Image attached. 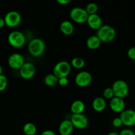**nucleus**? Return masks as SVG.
Masks as SVG:
<instances>
[{"label": "nucleus", "instance_id": "25", "mask_svg": "<svg viewBox=\"0 0 135 135\" xmlns=\"http://www.w3.org/2000/svg\"><path fill=\"white\" fill-rule=\"evenodd\" d=\"M8 80L4 75H0V92H3L7 86Z\"/></svg>", "mask_w": 135, "mask_h": 135}, {"label": "nucleus", "instance_id": "12", "mask_svg": "<svg viewBox=\"0 0 135 135\" xmlns=\"http://www.w3.org/2000/svg\"><path fill=\"white\" fill-rule=\"evenodd\" d=\"M25 59L21 54L14 53L8 58V65L14 70H19L25 64Z\"/></svg>", "mask_w": 135, "mask_h": 135}, {"label": "nucleus", "instance_id": "6", "mask_svg": "<svg viewBox=\"0 0 135 135\" xmlns=\"http://www.w3.org/2000/svg\"><path fill=\"white\" fill-rule=\"evenodd\" d=\"M70 17L73 22L78 24L86 22L88 15L86 10L81 7H74L70 11Z\"/></svg>", "mask_w": 135, "mask_h": 135}, {"label": "nucleus", "instance_id": "35", "mask_svg": "<svg viewBox=\"0 0 135 135\" xmlns=\"http://www.w3.org/2000/svg\"></svg>", "mask_w": 135, "mask_h": 135}, {"label": "nucleus", "instance_id": "18", "mask_svg": "<svg viewBox=\"0 0 135 135\" xmlns=\"http://www.w3.org/2000/svg\"><path fill=\"white\" fill-rule=\"evenodd\" d=\"M86 46L88 49L95 50L98 49L101 46L102 42L96 35H92L88 37L86 40Z\"/></svg>", "mask_w": 135, "mask_h": 135}, {"label": "nucleus", "instance_id": "31", "mask_svg": "<svg viewBox=\"0 0 135 135\" xmlns=\"http://www.w3.org/2000/svg\"><path fill=\"white\" fill-rule=\"evenodd\" d=\"M57 2L61 5H65L71 2V1L70 0H57Z\"/></svg>", "mask_w": 135, "mask_h": 135}, {"label": "nucleus", "instance_id": "4", "mask_svg": "<svg viewBox=\"0 0 135 135\" xmlns=\"http://www.w3.org/2000/svg\"><path fill=\"white\" fill-rule=\"evenodd\" d=\"M114 94V97L120 98L123 99L128 96L129 93V84L125 80H117L113 83L112 87Z\"/></svg>", "mask_w": 135, "mask_h": 135}, {"label": "nucleus", "instance_id": "17", "mask_svg": "<svg viewBox=\"0 0 135 135\" xmlns=\"http://www.w3.org/2000/svg\"><path fill=\"white\" fill-rule=\"evenodd\" d=\"M92 108L96 112H102L106 108V101L102 97H97L92 102Z\"/></svg>", "mask_w": 135, "mask_h": 135}, {"label": "nucleus", "instance_id": "5", "mask_svg": "<svg viewBox=\"0 0 135 135\" xmlns=\"http://www.w3.org/2000/svg\"><path fill=\"white\" fill-rule=\"evenodd\" d=\"M71 72V63L66 61H61L56 63L54 68V75L58 79L67 77Z\"/></svg>", "mask_w": 135, "mask_h": 135}, {"label": "nucleus", "instance_id": "28", "mask_svg": "<svg viewBox=\"0 0 135 135\" xmlns=\"http://www.w3.org/2000/svg\"><path fill=\"white\" fill-rule=\"evenodd\" d=\"M119 135H135V133L134 131H133L131 129H124L121 131L119 133Z\"/></svg>", "mask_w": 135, "mask_h": 135}, {"label": "nucleus", "instance_id": "34", "mask_svg": "<svg viewBox=\"0 0 135 135\" xmlns=\"http://www.w3.org/2000/svg\"><path fill=\"white\" fill-rule=\"evenodd\" d=\"M3 75V68L1 65H0V75Z\"/></svg>", "mask_w": 135, "mask_h": 135}, {"label": "nucleus", "instance_id": "16", "mask_svg": "<svg viewBox=\"0 0 135 135\" xmlns=\"http://www.w3.org/2000/svg\"><path fill=\"white\" fill-rule=\"evenodd\" d=\"M71 112L74 114H81L85 110V104L82 100H76L72 103L71 105Z\"/></svg>", "mask_w": 135, "mask_h": 135}, {"label": "nucleus", "instance_id": "14", "mask_svg": "<svg viewBox=\"0 0 135 135\" xmlns=\"http://www.w3.org/2000/svg\"><path fill=\"white\" fill-rule=\"evenodd\" d=\"M86 22L90 28L96 30L100 29L103 25L102 19L101 17L98 14L88 15Z\"/></svg>", "mask_w": 135, "mask_h": 135}, {"label": "nucleus", "instance_id": "7", "mask_svg": "<svg viewBox=\"0 0 135 135\" xmlns=\"http://www.w3.org/2000/svg\"><path fill=\"white\" fill-rule=\"evenodd\" d=\"M4 21L6 26L10 28H15L21 24L22 17L21 14L16 11H11L5 15Z\"/></svg>", "mask_w": 135, "mask_h": 135}, {"label": "nucleus", "instance_id": "9", "mask_svg": "<svg viewBox=\"0 0 135 135\" xmlns=\"http://www.w3.org/2000/svg\"><path fill=\"white\" fill-rule=\"evenodd\" d=\"M92 80V76L89 72L83 71L76 75L75 79V84L79 87L84 88L90 84Z\"/></svg>", "mask_w": 135, "mask_h": 135}, {"label": "nucleus", "instance_id": "1", "mask_svg": "<svg viewBox=\"0 0 135 135\" xmlns=\"http://www.w3.org/2000/svg\"><path fill=\"white\" fill-rule=\"evenodd\" d=\"M96 36L102 42L109 43L115 38L116 31L113 26L109 25H104L97 30Z\"/></svg>", "mask_w": 135, "mask_h": 135}, {"label": "nucleus", "instance_id": "13", "mask_svg": "<svg viewBox=\"0 0 135 135\" xmlns=\"http://www.w3.org/2000/svg\"><path fill=\"white\" fill-rule=\"evenodd\" d=\"M109 107L112 112L117 113H121L125 109V102L123 99L113 97L109 102Z\"/></svg>", "mask_w": 135, "mask_h": 135}, {"label": "nucleus", "instance_id": "8", "mask_svg": "<svg viewBox=\"0 0 135 135\" xmlns=\"http://www.w3.org/2000/svg\"><path fill=\"white\" fill-rule=\"evenodd\" d=\"M70 121L72 123L74 128H76L79 130L86 129L89 124L88 118L83 113L73 115Z\"/></svg>", "mask_w": 135, "mask_h": 135}, {"label": "nucleus", "instance_id": "3", "mask_svg": "<svg viewBox=\"0 0 135 135\" xmlns=\"http://www.w3.org/2000/svg\"><path fill=\"white\" fill-rule=\"evenodd\" d=\"M7 40L11 46L15 48H21L26 44V37L22 32L14 30L8 35Z\"/></svg>", "mask_w": 135, "mask_h": 135}, {"label": "nucleus", "instance_id": "11", "mask_svg": "<svg viewBox=\"0 0 135 135\" xmlns=\"http://www.w3.org/2000/svg\"><path fill=\"white\" fill-rule=\"evenodd\" d=\"M119 118L123 125L131 127L135 125V111L133 109H125L120 114Z\"/></svg>", "mask_w": 135, "mask_h": 135}, {"label": "nucleus", "instance_id": "30", "mask_svg": "<svg viewBox=\"0 0 135 135\" xmlns=\"http://www.w3.org/2000/svg\"><path fill=\"white\" fill-rule=\"evenodd\" d=\"M41 135H57L56 133L51 130H46L42 133Z\"/></svg>", "mask_w": 135, "mask_h": 135}, {"label": "nucleus", "instance_id": "26", "mask_svg": "<svg viewBox=\"0 0 135 135\" xmlns=\"http://www.w3.org/2000/svg\"><path fill=\"white\" fill-rule=\"evenodd\" d=\"M127 55L129 59L135 61V46L131 47L128 50Z\"/></svg>", "mask_w": 135, "mask_h": 135}, {"label": "nucleus", "instance_id": "23", "mask_svg": "<svg viewBox=\"0 0 135 135\" xmlns=\"http://www.w3.org/2000/svg\"><path fill=\"white\" fill-rule=\"evenodd\" d=\"M98 6L95 3H90L86 5L84 9L86 10V13H88V15L94 14H97V12L98 11Z\"/></svg>", "mask_w": 135, "mask_h": 135}, {"label": "nucleus", "instance_id": "29", "mask_svg": "<svg viewBox=\"0 0 135 135\" xmlns=\"http://www.w3.org/2000/svg\"><path fill=\"white\" fill-rule=\"evenodd\" d=\"M68 83L69 80L67 77H63L58 79V84L61 86H66L68 84Z\"/></svg>", "mask_w": 135, "mask_h": 135}, {"label": "nucleus", "instance_id": "20", "mask_svg": "<svg viewBox=\"0 0 135 135\" xmlns=\"http://www.w3.org/2000/svg\"><path fill=\"white\" fill-rule=\"evenodd\" d=\"M58 78L56 77L54 74H48L44 79V82L46 86L49 87L55 86L58 84Z\"/></svg>", "mask_w": 135, "mask_h": 135}, {"label": "nucleus", "instance_id": "24", "mask_svg": "<svg viewBox=\"0 0 135 135\" xmlns=\"http://www.w3.org/2000/svg\"><path fill=\"white\" fill-rule=\"evenodd\" d=\"M103 96H104V99H108V100H111L114 97V94H113V91L112 88H105L103 91Z\"/></svg>", "mask_w": 135, "mask_h": 135}, {"label": "nucleus", "instance_id": "21", "mask_svg": "<svg viewBox=\"0 0 135 135\" xmlns=\"http://www.w3.org/2000/svg\"><path fill=\"white\" fill-rule=\"evenodd\" d=\"M23 132L26 135H36L37 128L32 123H26L23 127Z\"/></svg>", "mask_w": 135, "mask_h": 135}, {"label": "nucleus", "instance_id": "33", "mask_svg": "<svg viewBox=\"0 0 135 135\" xmlns=\"http://www.w3.org/2000/svg\"><path fill=\"white\" fill-rule=\"evenodd\" d=\"M108 135H119V133H116V132H111V133H109Z\"/></svg>", "mask_w": 135, "mask_h": 135}, {"label": "nucleus", "instance_id": "32", "mask_svg": "<svg viewBox=\"0 0 135 135\" xmlns=\"http://www.w3.org/2000/svg\"><path fill=\"white\" fill-rule=\"evenodd\" d=\"M5 26V21H4V18L2 17H0V29L3 28Z\"/></svg>", "mask_w": 135, "mask_h": 135}, {"label": "nucleus", "instance_id": "19", "mask_svg": "<svg viewBox=\"0 0 135 135\" xmlns=\"http://www.w3.org/2000/svg\"><path fill=\"white\" fill-rule=\"evenodd\" d=\"M60 30L64 35L70 36L74 32V25L69 21H64L61 23Z\"/></svg>", "mask_w": 135, "mask_h": 135}, {"label": "nucleus", "instance_id": "22", "mask_svg": "<svg viewBox=\"0 0 135 135\" xmlns=\"http://www.w3.org/2000/svg\"><path fill=\"white\" fill-rule=\"evenodd\" d=\"M71 65L74 68L80 69L85 66V61L81 57H75L71 60Z\"/></svg>", "mask_w": 135, "mask_h": 135}, {"label": "nucleus", "instance_id": "2", "mask_svg": "<svg viewBox=\"0 0 135 135\" xmlns=\"http://www.w3.org/2000/svg\"><path fill=\"white\" fill-rule=\"evenodd\" d=\"M46 50L45 42L40 38H34L28 46V51L33 57H38L42 55Z\"/></svg>", "mask_w": 135, "mask_h": 135}, {"label": "nucleus", "instance_id": "27", "mask_svg": "<svg viewBox=\"0 0 135 135\" xmlns=\"http://www.w3.org/2000/svg\"><path fill=\"white\" fill-rule=\"evenodd\" d=\"M112 125H113V126L114 127L119 128L122 126L123 123L119 117H116V118L113 119V121H112Z\"/></svg>", "mask_w": 135, "mask_h": 135}, {"label": "nucleus", "instance_id": "15", "mask_svg": "<svg viewBox=\"0 0 135 135\" xmlns=\"http://www.w3.org/2000/svg\"><path fill=\"white\" fill-rule=\"evenodd\" d=\"M74 127L70 120H63L59 127L60 135H71L73 132Z\"/></svg>", "mask_w": 135, "mask_h": 135}, {"label": "nucleus", "instance_id": "10", "mask_svg": "<svg viewBox=\"0 0 135 135\" xmlns=\"http://www.w3.org/2000/svg\"><path fill=\"white\" fill-rule=\"evenodd\" d=\"M20 76L25 80L32 79L36 74V67L33 63L26 62L19 69Z\"/></svg>", "mask_w": 135, "mask_h": 135}]
</instances>
